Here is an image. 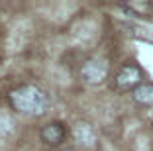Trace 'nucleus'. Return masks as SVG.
<instances>
[{
    "label": "nucleus",
    "mask_w": 153,
    "mask_h": 151,
    "mask_svg": "<svg viewBox=\"0 0 153 151\" xmlns=\"http://www.w3.org/2000/svg\"><path fill=\"white\" fill-rule=\"evenodd\" d=\"M18 132V124L8 112H0V139H8Z\"/></svg>",
    "instance_id": "obj_7"
},
{
    "label": "nucleus",
    "mask_w": 153,
    "mask_h": 151,
    "mask_svg": "<svg viewBox=\"0 0 153 151\" xmlns=\"http://www.w3.org/2000/svg\"><path fill=\"white\" fill-rule=\"evenodd\" d=\"M131 98L140 106H153V85L151 83H141L137 89L131 90Z\"/></svg>",
    "instance_id": "obj_6"
},
{
    "label": "nucleus",
    "mask_w": 153,
    "mask_h": 151,
    "mask_svg": "<svg viewBox=\"0 0 153 151\" xmlns=\"http://www.w3.org/2000/svg\"><path fill=\"white\" fill-rule=\"evenodd\" d=\"M108 77V61L102 57H90L82 63L81 71H79V79L85 83V85L96 86L102 85Z\"/></svg>",
    "instance_id": "obj_2"
},
{
    "label": "nucleus",
    "mask_w": 153,
    "mask_h": 151,
    "mask_svg": "<svg viewBox=\"0 0 153 151\" xmlns=\"http://www.w3.org/2000/svg\"><path fill=\"white\" fill-rule=\"evenodd\" d=\"M10 104L16 112L30 118H39L49 110V94L37 85H22L10 92Z\"/></svg>",
    "instance_id": "obj_1"
},
{
    "label": "nucleus",
    "mask_w": 153,
    "mask_h": 151,
    "mask_svg": "<svg viewBox=\"0 0 153 151\" xmlns=\"http://www.w3.org/2000/svg\"><path fill=\"white\" fill-rule=\"evenodd\" d=\"M65 135H67V132H65L63 124H59V122H49L41 128V139L51 147L61 145L65 141Z\"/></svg>",
    "instance_id": "obj_5"
},
{
    "label": "nucleus",
    "mask_w": 153,
    "mask_h": 151,
    "mask_svg": "<svg viewBox=\"0 0 153 151\" xmlns=\"http://www.w3.org/2000/svg\"><path fill=\"white\" fill-rule=\"evenodd\" d=\"M61 151H76V149H73V147H65V149H61Z\"/></svg>",
    "instance_id": "obj_8"
},
{
    "label": "nucleus",
    "mask_w": 153,
    "mask_h": 151,
    "mask_svg": "<svg viewBox=\"0 0 153 151\" xmlns=\"http://www.w3.org/2000/svg\"><path fill=\"white\" fill-rule=\"evenodd\" d=\"M73 139H75L82 149H94L98 145V132L90 122L76 120L73 124Z\"/></svg>",
    "instance_id": "obj_3"
},
{
    "label": "nucleus",
    "mask_w": 153,
    "mask_h": 151,
    "mask_svg": "<svg viewBox=\"0 0 153 151\" xmlns=\"http://www.w3.org/2000/svg\"><path fill=\"white\" fill-rule=\"evenodd\" d=\"M141 69L134 63H128L118 71L116 75V86L120 90H134L141 85Z\"/></svg>",
    "instance_id": "obj_4"
}]
</instances>
